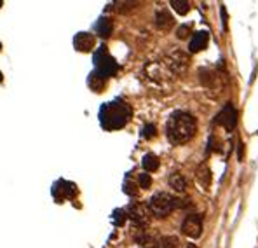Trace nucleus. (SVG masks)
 I'll use <instances>...</instances> for the list:
<instances>
[{
    "label": "nucleus",
    "instance_id": "obj_23",
    "mask_svg": "<svg viewBox=\"0 0 258 248\" xmlns=\"http://www.w3.org/2000/svg\"><path fill=\"white\" fill-rule=\"evenodd\" d=\"M190 35V25H182V27H178V30H176V37L178 39H187Z\"/></svg>",
    "mask_w": 258,
    "mask_h": 248
},
{
    "label": "nucleus",
    "instance_id": "obj_5",
    "mask_svg": "<svg viewBox=\"0 0 258 248\" xmlns=\"http://www.w3.org/2000/svg\"><path fill=\"white\" fill-rule=\"evenodd\" d=\"M166 67L175 74H183L189 67V56L182 51L175 49L166 56Z\"/></svg>",
    "mask_w": 258,
    "mask_h": 248
},
{
    "label": "nucleus",
    "instance_id": "obj_4",
    "mask_svg": "<svg viewBox=\"0 0 258 248\" xmlns=\"http://www.w3.org/2000/svg\"><path fill=\"white\" fill-rule=\"evenodd\" d=\"M94 61H96V67H98V72L106 77V75H113L117 70V63L108 53H106V47H101V49L96 53L94 56Z\"/></svg>",
    "mask_w": 258,
    "mask_h": 248
},
{
    "label": "nucleus",
    "instance_id": "obj_30",
    "mask_svg": "<svg viewBox=\"0 0 258 248\" xmlns=\"http://www.w3.org/2000/svg\"><path fill=\"white\" fill-rule=\"evenodd\" d=\"M190 248H192V246H190Z\"/></svg>",
    "mask_w": 258,
    "mask_h": 248
},
{
    "label": "nucleus",
    "instance_id": "obj_29",
    "mask_svg": "<svg viewBox=\"0 0 258 248\" xmlns=\"http://www.w3.org/2000/svg\"><path fill=\"white\" fill-rule=\"evenodd\" d=\"M0 49H2V44H0Z\"/></svg>",
    "mask_w": 258,
    "mask_h": 248
},
{
    "label": "nucleus",
    "instance_id": "obj_10",
    "mask_svg": "<svg viewBox=\"0 0 258 248\" xmlns=\"http://www.w3.org/2000/svg\"><path fill=\"white\" fill-rule=\"evenodd\" d=\"M73 44H75V49L80 51V53H89L96 44V39L91 34H77Z\"/></svg>",
    "mask_w": 258,
    "mask_h": 248
},
{
    "label": "nucleus",
    "instance_id": "obj_2",
    "mask_svg": "<svg viewBox=\"0 0 258 248\" xmlns=\"http://www.w3.org/2000/svg\"><path fill=\"white\" fill-rule=\"evenodd\" d=\"M129 115H131V108L126 103L112 101V103H106L101 108L99 117H101V124L106 130H117V128H122L129 121Z\"/></svg>",
    "mask_w": 258,
    "mask_h": 248
},
{
    "label": "nucleus",
    "instance_id": "obj_19",
    "mask_svg": "<svg viewBox=\"0 0 258 248\" xmlns=\"http://www.w3.org/2000/svg\"><path fill=\"white\" fill-rule=\"evenodd\" d=\"M89 86L93 87L94 91H101L103 86H105V77H103L99 72H96V74H93L89 77Z\"/></svg>",
    "mask_w": 258,
    "mask_h": 248
},
{
    "label": "nucleus",
    "instance_id": "obj_26",
    "mask_svg": "<svg viewBox=\"0 0 258 248\" xmlns=\"http://www.w3.org/2000/svg\"><path fill=\"white\" fill-rule=\"evenodd\" d=\"M239 161H242V144H239Z\"/></svg>",
    "mask_w": 258,
    "mask_h": 248
},
{
    "label": "nucleus",
    "instance_id": "obj_25",
    "mask_svg": "<svg viewBox=\"0 0 258 248\" xmlns=\"http://www.w3.org/2000/svg\"><path fill=\"white\" fill-rule=\"evenodd\" d=\"M222 21H223V30H227V13H225V7L222 6Z\"/></svg>",
    "mask_w": 258,
    "mask_h": 248
},
{
    "label": "nucleus",
    "instance_id": "obj_3",
    "mask_svg": "<svg viewBox=\"0 0 258 248\" xmlns=\"http://www.w3.org/2000/svg\"><path fill=\"white\" fill-rule=\"evenodd\" d=\"M178 206V199L169 192H156L149 201V210L157 218H164Z\"/></svg>",
    "mask_w": 258,
    "mask_h": 248
},
{
    "label": "nucleus",
    "instance_id": "obj_27",
    "mask_svg": "<svg viewBox=\"0 0 258 248\" xmlns=\"http://www.w3.org/2000/svg\"><path fill=\"white\" fill-rule=\"evenodd\" d=\"M0 82H2V74H0Z\"/></svg>",
    "mask_w": 258,
    "mask_h": 248
},
{
    "label": "nucleus",
    "instance_id": "obj_14",
    "mask_svg": "<svg viewBox=\"0 0 258 248\" xmlns=\"http://www.w3.org/2000/svg\"><path fill=\"white\" fill-rule=\"evenodd\" d=\"M96 34L99 37H108L112 34V21L108 18H99L96 23Z\"/></svg>",
    "mask_w": 258,
    "mask_h": 248
},
{
    "label": "nucleus",
    "instance_id": "obj_7",
    "mask_svg": "<svg viewBox=\"0 0 258 248\" xmlns=\"http://www.w3.org/2000/svg\"><path fill=\"white\" fill-rule=\"evenodd\" d=\"M182 232L189 238L197 239L202 234V218L199 215H189L182 224Z\"/></svg>",
    "mask_w": 258,
    "mask_h": 248
},
{
    "label": "nucleus",
    "instance_id": "obj_18",
    "mask_svg": "<svg viewBox=\"0 0 258 248\" xmlns=\"http://www.w3.org/2000/svg\"><path fill=\"white\" fill-rule=\"evenodd\" d=\"M171 7L178 14H182V16H185V14L190 11V4L187 2V0H171Z\"/></svg>",
    "mask_w": 258,
    "mask_h": 248
},
{
    "label": "nucleus",
    "instance_id": "obj_12",
    "mask_svg": "<svg viewBox=\"0 0 258 248\" xmlns=\"http://www.w3.org/2000/svg\"><path fill=\"white\" fill-rule=\"evenodd\" d=\"M175 20H173L171 13L168 9H159L156 13V27L161 28V30H168V28L173 27Z\"/></svg>",
    "mask_w": 258,
    "mask_h": 248
},
{
    "label": "nucleus",
    "instance_id": "obj_16",
    "mask_svg": "<svg viewBox=\"0 0 258 248\" xmlns=\"http://www.w3.org/2000/svg\"><path fill=\"white\" fill-rule=\"evenodd\" d=\"M142 165L147 171H156L157 168H159V159H157V156H154V154H147L145 158H143Z\"/></svg>",
    "mask_w": 258,
    "mask_h": 248
},
{
    "label": "nucleus",
    "instance_id": "obj_1",
    "mask_svg": "<svg viewBox=\"0 0 258 248\" xmlns=\"http://www.w3.org/2000/svg\"><path fill=\"white\" fill-rule=\"evenodd\" d=\"M197 131V122L189 112H175L166 122V137L171 144L180 145L189 142Z\"/></svg>",
    "mask_w": 258,
    "mask_h": 248
},
{
    "label": "nucleus",
    "instance_id": "obj_8",
    "mask_svg": "<svg viewBox=\"0 0 258 248\" xmlns=\"http://www.w3.org/2000/svg\"><path fill=\"white\" fill-rule=\"evenodd\" d=\"M129 217L133 218V220L136 222V224H145L147 220H149V206L142 205V203H135V205L129 206Z\"/></svg>",
    "mask_w": 258,
    "mask_h": 248
},
{
    "label": "nucleus",
    "instance_id": "obj_21",
    "mask_svg": "<svg viewBox=\"0 0 258 248\" xmlns=\"http://www.w3.org/2000/svg\"><path fill=\"white\" fill-rule=\"evenodd\" d=\"M138 184L142 189H149L152 185V178H150L149 173H140L138 175Z\"/></svg>",
    "mask_w": 258,
    "mask_h": 248
},
{
    "label": "nucleus",
    "instance_id": "obj_24",
    "mask_svg": "<svg viewBox=\"0 0 258 248\" xmlns=\"http://www.w3.org/2000/svg\"><path fill=\"white\" fill-rule=\"evenodd\" d=\"M124 191H126L127 194H136L135 184H131V182H126V185H124Z\"/></svg>",
    "mask_w": 258,
    "mask_h": 248
},
{
    "label": "nucleus",
    "instance_id": "obj_28",
    "mask_svg": "<svg viewBox=\"0 0 258 248\" xmlns=\"http://www.w3.org/2000/svg\"><path fill=\"white\" fill-rule=\"evenodd\" d=\"M0 7H2V0H0Z\"/></svg>",
    "mask_w": 258,
    "mask_h": 248
},
{
    "label": "nucleus",
    "instance_id": "obj_22",
    "mask_svg": "<svg viewBox=\"0 0 258 248\" xmlns=\"http://www.w3.org/2000/svg\"><path fill=\"white\" fill-rule=\"evenodd\" d=\"M157 133L156 126L154 124H147L145 128H143V138H147V140H150V138H154Z\"/></svg>",
    "mask_w": 258,
    "mask_h": 248
},
{
    "label": "nucleus",
    "instance_id": "obj_9",
    "mask_svg": "<svg viewBox=\"0 0 258 248\" xmlns=\"http://www.w3.org/2000/svg\"><path fill=\"white\" fill-rule=\"evenodd\" d=\"M195 180H197V184L201 185L204 191H208L209 185H211V170H209V166L206 165V163H201V165L197 166V170H195Z\"/></svg>",
    "mask_w": 258,
    "mask_h": 248
},
{
    "label": "nucleus",
    "instance_id": "obj_20",
    "mask_svg": "<svg viewBox=\"0 0 258 248\" xmlns=\"http://www.w3.org/2000/svg\"><path fill=\"white\" fill-rule=\"evenodd\" d=\"M159 241V248H178V239L175 236H164V238L157 239Z\"/></svg>",
    "mask_w": 258,
    "mask_h": 248
},
{
    "label": "nucleus",
    "instance_id": "obj_13",
    "mask_svg": "<svg viewBox=\"0 0 258 248\" xmlns=\"http://www.w3.org/2000/svg\"><path fill=\"white\" fill-rule=\"evenodd\" d=\"M168 184H169V187H171L173 191H176V192H185V189H187L185 177H183V175H180V173H173L171 177H169Z\"/></svg>",
    "mask_w": 258,
    "mask_h": 248
},
{
    "label": "nucleus",
    "instance_id": "obj_11",
    "mask_svg": "<svg viewBox=\"0 0 258 248\" xmlns=\"http://www.w3.org/2000/svg\"><path fill=\"white\" fill-rule=\"evenodd\" d=\"M208 42H209V34H208V32H197V34H194L192 39H190L189 51H190V53H199V51L206 49Z\"/></svg>",
    "mask_w": 258,
    "mask_h": 248
},
{
    "label": "nucleus",
    "instance_id": "obj_15",
    "mask_svg": "<svg viewBox=\"0 0 258 248\" xmlns=\"http://www.w3.org/2000/svg\"><path fill=\"white\" fill-rule=\"evenodd\" d=\"M63 187H65V189H61V185H60V184L54 185V196L60 194V192H63V198H72V196H75L77 189H75V185H73V184L63 182Z\"/></svg>",
    "mask_w": 258,
    "mask_h": 248
},
{
    "label": "nucleus",
    "instance_id": "obj_17",
    "mask_svg": "<svg viewBox=\"0 0 258 248\" xmlns=\"http://www.w3.org/2000/svg\"><path fill=\"white\" fill-rule=\"evenodd\" d=\"M199 75H201V82L204 84V86H215V84L218 82V75H215L211 70H201Z\"/></svg>",
    "mask_w": 258,
    "mask_h": 248
},
{
    "label": "nucleus",
    "instance_id": "obj_6",
    "mask_svg": "<svg viewBox=\"0 0 258 248\" xmlns=\"http://www.w3.org/2000/svg\"><path fill=\"white\" fill-rule=\"evenodd\" d=\"M215 119H216V124L223 126L228 133H230V131H234L235 124H237V110H235L232 103H227L225 107L218 112V115H216Z\"/></svg>",
    "mask_w": 258,
    "mask_h": 248
}]
</instances>
